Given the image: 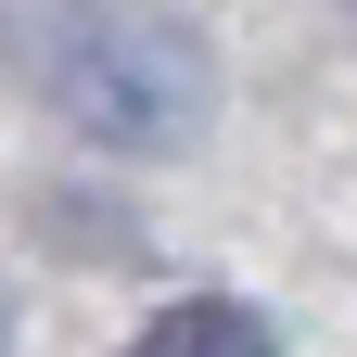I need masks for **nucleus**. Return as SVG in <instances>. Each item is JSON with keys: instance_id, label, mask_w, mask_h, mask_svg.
<instances>
[{"instance_id": "f257e3e1", "label": "nucleus", "mask_w": 357, "mask_h": 357, "mask_svg": "<svg viewBox=\"0 0 357 357\" xmlns=\"http://www.w3.org/2000/svg\"><path fill=\"white\" fill-rule=\"evenodd\" d=\"M13 64L38 77V102L64 128H89L115 153H178L204 128V102H217L204 52L166 13H128V0H26Z\"/></svg>"}, {"instance_id": "f03ea898", "label": "nucleus", "mask_w": 357, "mask_h": 357, "mask_svg": "<svg viewBox=\"0 0 357 357\" xmlns=\"http://www.w3.org/2000/svg\"><path fill=\"white\" fill-rule=\"evenodd\" d=\"M128 357H281V332H268V306H243V294H178V306H153V319L128 332Z\"/></svg>"}, {"instance_id": "7ed1b4c3", "label": "nucleus", "mask_w": 357, "mask_h": 357, "mask_svg": "<svg viewBox=\"0 0 357 357\" xmlns=\"http://www.w3.org/2000/svg\"><path fill=\"white\" fill-rule=\"evenodd\" d=\"M0 332H13V306H0Z\"/></svg>"}, {"instance_id": "20e7f679", "label": "nucleus", "mask_w": 357, "mask_h": 357, "mask_svg": "<svg viewBox=\"0 0 357 357\" xmlns=\"http://www.w3.org/2000/svg\"><path fill=\"white\" fill-rule=\"evenodd\" d=\"M344 13H357V0H344Z\"/></svg>"}]
</instances>
